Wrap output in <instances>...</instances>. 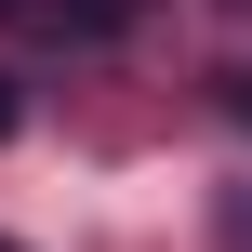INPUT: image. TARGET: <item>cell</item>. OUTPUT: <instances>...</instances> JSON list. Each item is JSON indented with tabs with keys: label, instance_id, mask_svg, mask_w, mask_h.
Returning <instances> with one entry per match:
<instances>
[{
	"label": "cell",
	"instance_id": "obj_1",
	"mask_svg": "<svg viewBox=\"0 0 252 252\" xmlns=\"http://www.w3.org/2000/svg\"><path fill=\"white\" fill-rule=\"evenodd\" d=\"M213 93H226V120H239V133H252V66H226Z\"/></svg>",
	"mask_w": 252,
	"mask_h": 252
},
{
	"label": "cell",
	"instance_id": "obj_2",
	"mask_svg": "<svg viewBox=\"0 0 252 252\" xmlns=\"http://www.w3.org/2000/svg\"><path fill=\"white\" fill-rule=\"evenodd\" d=\"M120 13H133V0H80V27H120Z\"/></svg>",
	"mask_w": 252,
	"mask_h": 252
},
{
	"label": "cell",
	"instance_id": "obj_3",
	"mask_svg": "<svg viewBox=\"0 0 252 252\" xmlns=\"http://www.w3.org/2000/svg\"><path fill=\"white\" fill-rule=\"evenodd\" d=\"M13 120H27V93H13V80H0V133H13Z\"/></svg>",
	"mask_w": 252,
	"mask_h": 252
},
{
	"label": "cell",
	"instance_id": "obj_4",
	"mask_svg": "<svg viewBox=\"0 0 252 252\" xmlns=\"http://www.w3.org/2000/svg\"><path fill=\"white\" fill-rule=\"evenodd\" d=\"M239 13H252V0H239Z\"/></svg>",
	"mask_w": 252,
	"mask_h": 252
},
{
	"label": "cell",
	"instance_id": "obj_5",
	"mask_svg": "<svg viewBox=\"0 0 252 252\" xmlns=\"http://www.w3.org/2000/svg\"><path fill=\"white\" fill-rule=\"evenodd\" d=\"M0 252H13V239H0Z\"/></svg>",
	"mask_w": 252,
	"mask_h": 252
}]
</instances>
